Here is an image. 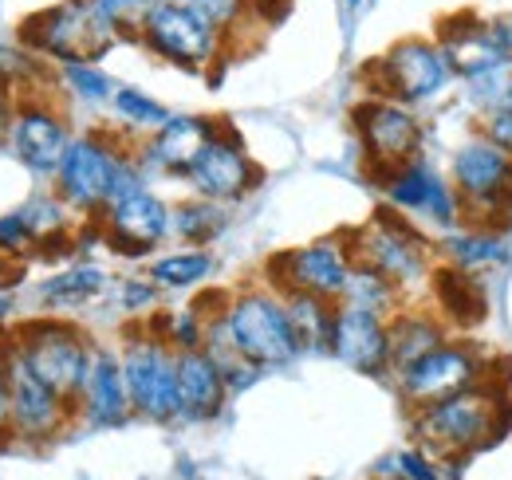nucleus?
<instances>
[{"label":"nucleus","mask_w":512,"mask_h":480,"mask_svg":"<svg viewBox=\"0 0 512 480\" xmlns=\"http://www.w3.org/2000/svg\"><path fill=\"white\" fill-rule=\"evenodd\" d=\"M509 398L493 382H477L469 390H457L449 398H438L430 406L414 410V437L434 453V457H453L465 461L509 429Z\"/></svg>","instance_id":"nucleus-1"},{"label":"nucleus","mask_w":512,"mask_h":480,"mask_svg":"<svg viewBox=\"0 0 512 480\" xmlns=\"http://www.w3.org/2000/svg\"><path fill=\"white\" fill-rule=\"evenodd\" d=\"M103 217H107L103 221V240L119 256H146L150 248H158L170 237V209L146 185H138V189L123 193L119 201H111L103 209Z\"/></svg>","instance_id":"nucleus-16"},{"label":"nucleus","mask_w":512,"mask_h":480,"mask_svg":"<svg viewBox=\"0 0 512 480\" xmlns=\"http://www.w3.org/2000/svg\"><path fill=\"white\" fill-rule=\"evenodd\" d=\"M186 181L193 185L197 197L205 201H217V205H229V201H241L256 181H260V170L249 158L245 142L233 134V130H221L201 146V154L190 162L186 170Z\"/></svg>","instance_id":"nucleus-15"},{"label":"nucleus","mask_w":512,"mask_h":480,"mask_svg":"<svg viewBox=\"0 0 512 480\" xmlns=\"http://www.w3.org/2000/svg\"><path fill=\"white\" fill-rule=\"evenodd\" d=\"M8 122H12V107H8V95L0 87V134H8Z\"/></svg>","instance_id":"nucleus-42"},{"label":"nucleus","mask_w":512,"mask_h":480,"mask_svg":"<svg viewBox=\"0 0 512 480\" xmlns=\"http://www.w3.org/2000/svg\"><path fill=\"white\" fill-rule=\"evenodd\" d=\"M355 272V256L347 240H316L304 248H292L268 264V276L276 280V292H308L320 300L339 303L347 292V280Z\"/></svg>","instance_id":"nucleus-14"},{"label":"nucleus","mask_w":512,"mask_h":480,"mask_svg":"<svg viewBox=\"0 0 512 480\" xmlns=\"http://www.w3.org/2000/svg\"><path fill=\"white\" fill-rule=\"evenodd\" d=\"M213 272V256L205 248H182V252H166L150 264V280L158 288H170V292H186L197 288L205 276Z\"/></svg>","instance_id":"nucleus-30"},{"label":"nucleus","mask_w":512,"mask_h":480,"mask_svg":"<svg viewBox=\"0 0 512 480\" xmlns=\"http://www.w3.org/2000/svg\"><path fill=\"white\" fill-rule=\"evenodd\" d=\"M20 40L40 52V56H52L60 63L71 60H87L99 63L119 40V28H111L99 12H91L83 0H64V4H52V8H40L32 12L24 24H20Z\"/></svg>","instance_id":"nucleus-6"},{"label":"nucleus","mask_w":512,"mask_h":480,"mask_svg":"<svg viewBox=\"0 0 512 480\" xmlns=\"http://www.w3.org/2000/svg\"><path fill=\"white\" fill-rule=\"evenodd\" d=\"M205 323H209L205 315H197L193 307H186V311L162 315L150 335H158V339H162L166 347H174V351H197V347H205Z\"/></svg>","instance_id":"nucleus-34"},{"label":"nucleus","mask_w":512,"mask_h":480,"mask_svg":"<svg viewBox=\"0 0 512 480\" xmlns=\"http://www.w3.org/2000/svg\"><path fill=\"white\" fill-rule=\"evenodd\" d=\"M60 75H64L67 91H71L75 99H83V103H111L115 91H119V83H115L103 67H95V63H87V60L60 63Z\"/></svg>","instance_id":"nucleus-32"},{"label":"nucleus","mask_w":512,"mask_h":480,"mask_svg":"<svg viewBox=\"0 0 512 480\" xmlns=\"http://www.w3.org/2000/svg\"><path fill=\"white\" fill-rule=\"evenodd\" d=\"M8 315H12V300H8V296H0V323H4Z\"/></svg>","instance_id":"nucleus-43"},{"label":"nucleus","mask_w":512,"mask_h":480,"mask_svg":"<svg viewBox=\"0 0 512 480\" xmlns=\"http://www.w3.org/2000/svg\"><path fill=\"white\" fill-rule=\"evenodd\" d=\"M8 386H12V433L28 441H48L67 425L75 402H67L60 390H52L40 374H32L16 351L8 355Z\"/></svg>","instance_id":"nucleus-17"},{"label":"nucleus","mask_w":512,"mask_h":480,"mask_svg":"<svg viewBox=\"0 0 512 480\" xmlns=\"http://www.w3.org/2000/svg\"><path fill=\"white\" fill-rule=\"evenodd\" d=\"M91 12H99L111 28H119V32H138L142 28V20H146V12L158 4V0H83Z\"/></svg>","instance_id":"nucleus-36"},{"label":"nucleus","mask_w":512,"mask_h":480,"mask_svg":"<svg viewBox=\"0 0 512 480\" xmlns=\"http://www.w3.org/2000/svg\"><path fill=\"white\" fill-rule=\"evenodd\" d=\"M0 429H12V386H8V359L0 355Z\"/></svg>","instance_id":"nucleus-41"},{"label":"nucleus","mask_w":512,"mask_h":480,"mask_svg":"<svg viewBox=\"0 0 512 480\" xmlns=\"http://www.w3.org/2000/svg\"><path fill=\"white\" fill-rule=\"evenodd\" d=\"M0 280H4V260H0Z\"/></svg>","instance_id":"nucleus-46"},{"label":"nucleus","mask_w":512,"mask_h":480,"mask_svg":"<svg viewBox=\"0 0 512 480\" xmlns=\"http://www.w3.org/2000/svg\"><path fill=\"white\" fill-rule=\"evenodd\" d=\"M355 130L367 154V166L386 178L390 170L422 158V122L414 115V107L386 99V95H371L355 107Z\"/></svg>","instance_id":"nucleus-12"},{"label":"nucleus","mask_w":512,"mask_h":480,"mask_svg":"<svg viewBox=\"0 0 512 480\" xmlns=\"http://www.w3.org/2000/svg\"><path fill=\"white\" fill-rule=\"evenodd\" d=\"M438 40L453 60L457 79H473L481 71H493L501 63L512 60V44L509 32H505V20H485V16H449L438 28Z\"/></svg>","instance_id":"nucleus-19"},{"label":"nucleus","mask_w":512,"mask_h":480,"mask_svg":"<svg viewBox=\"0 0 512 480\" xmlns=\"http://www.w3.org/2000/svg\"><path fill=\"white\" fill-rule=\"evenodd\" d=\"M20 359L32 374H40L52 390H60L67 402H79V390L87 382V370L95 359V343L67 319H32L16 331Z\"/></svg>","instance_id":"nucleus-8"},{"label":"nucleus","mask_w":512,"mask_h":480,"mask_svg":"<svg viewBox=\"0 0 512 480\" xmlns=\"http://www.w3.org/2000/svg\"><path fill=\"white\" fill-rule=\"evenodd\" d=\"M453 79H457V71H453V60H449V52L442 48L438 36L394 40L383 60H375V67H371L375 95L398 99L406 107L434 103Z\"/></svg>","instance_id":"nucleus-7"},{"label":"nucleus","mask_w":512,"mask_h":480,"mask_svg":"<svg viewBox=\"0 0 512 480\" xmlns=\"http://www.w3.org/2000/svg\"><path fill=\"white\" fill-rule=\"evenodd\" d=\"M107 272L95 268V264H75L67 272H56L40 284V300L44 307H56V311H75V307H87L91 300H99L107 292Z\"/></svg>","instance_id":"nucleus-25"},{"label":"nucleus","mask_w":512,"mask_h":480,"mask_svg":"<svg viewBox=\"0 0 512 480\" xmlns=\"http://www.w3.org/2000/svg\"><path fill=\"white\" fill-rule=\"evenodd\" d=\"M449 181L461 197L465 225L493 229V221L512 213V154L493 146L481 130L453 150Z\"/></svg>","instance_id":"nucleus-5"},{"label":"nucleus","mask_w":512,"mask_h":480,"mask_svg":"<svg viewBox=\"0 0 512 480\" xmlns=\"http://www.w3.org/2000/svg\"><path fill=\"white\" fill-rule=\"evenodd\" d=\"M339 303H347V307H363V311H375V315L394 319V315H398V303H402V292H398L390 280H383L379 272L355 264V272H351V280H347V292H343V300Z\"/></svg>","instance_id":"nucleus-31"},{"label":"nucleus","mask_w":512,"mask_h":480,"mask_svg":"<svg viewBox=\"0 0 512 480\" xmlns=\"http://www.w3.org/2000/svg\"><path fill=\"white\" fill-rule=\"evenodd\" d=\"M138 185H146L138 158L111 134H75L56 170L60 197L79 213H103L111 201H119Z\"/></svg>","instance_id":"nucleus-2"},{"label":"nucleus","mask_w":512,"mask_h":480,"mask_svg":"<svg viewBox=\"0 0 512 480\" xmlns=\"http://www.w3.org/2000/svg\"><path fill=\"white\" fill-rule=\"evenodd\" d=\"M446 469H449L446 457H434L426 445L402 449V453L394 457V477H402V480H453V477H446Z\"/></svg>","instance_id":"nucleus-35"},{"label":"nucleus","mask_w":512,"mask_h":480,"mask_svg":"<svg viewBox=\"0 0 512 480\" xmlns=\"http://www.w3.org/2000/svg\"><path fill=\"white\" fill-rule=\"evenodd\" d=\"M379 181H383V193L394 213H410V217H418V225H434L442 233H453L465 225L461 197H457L453 181L442 178L426 158H414Z\"/></svg>","instance_id":"nucleus-13"},{"label":"nucleus","mask_w":512,"mask_h":480,"mask_svg":"<svg viewBox=\"0 0 512 480\" xmlns=\"http://www.w3.org/2000/svg\"><path fill=\"white\" fill-rule=\"evenodd\" d=\"M221 327L233 343V351L253 366H284L292 362L304 347H300V335L292 327V315H288V303L280 292H241L233 300H225L221 307Z\"/></svg>","instance_id":"nucleus-4"},{"label":"nucleus","mask_w":512,"mask_h":480,"mask_svg":"<svg viewBox=\"0 0 512 480\" xmlns=\"http://www.w3.org/2000/svg\"><path fill=\"white\" fill-rule=\"evenodd\" d=\"M182 4H190L193 12L205 20V24H213L225 40H229V32L249 16V8H253V0H182Z\"/></svg>","instance_id":"nucleus-37"},{"label":"nucleus","mask_w":512,"mask_h":480,"mask_svg":"<svg viewBox=\"0 0 512 480\" xmlns=\"http://www.w3.org/2000/svg\"><path fill=\"white\" fill-rule=\"evenodd\" d=\"M347 248L355 256V264L379 272L398 292H410V288L434 280L438 244L426 237L414 221H406V217H398L390 209L375 213V221H367L359 233H347Z\"/></svg>","instance_id":"nucleus-3"},{"label":"nucleus","mask_w":512,"mask_h":480,"mask_svg":"<svg viewBox=\"0 0 512 480\" xmlns=\"http://www.w3.org/2000/svg\"><path fill=\"white\" fill-rule=\"evenodd\" d=\"M138 40L158 60L186 67V71H205L209 63H217L221 52H225V36L213 24H205L190 4H182V0H158L146 12V20H142Z\"/></svg>","instance_id":"nucleus-9"},{"label":"nucleus","mask_w":512,"mask_h":480,"mask_svg":"<svg viewBox=\"0 0 512 480\" xmlns=\"http://www.w3.org/2000/svg\"><path fill=\"white\" fill-rule=\"evenodd\" d=\"M158 300V284L150 280H123V307L127 311H146L150 303Z\"/></svg>","instance_id":"nucleus-40"},{"label":"nucleus","mask_w":512,"mask_h":480,"mask_svg":"<svg viewBox=\"0 0 512 480\" xmlns=\"http://www.w3.org/2000/svg\"><path fill=\"white\" fill-rule=\"evenodd\" d=\"M347 4H363V0H347Z\"/></svg>","instance_id":"nucleus-47"},{"label":"nucleus","mask_w":512,"mask_h":480,"mask_svg":"<svg viewBox=\"0 0 512 480\" xmlns=\"http://www.w3.org/2000/svg\"><path fill=\"white\" fill-rule=\"evenodd\" d=\"M229 394L225 370L205 347L197 351H178V398H182V418L209 421L221 414Z\"/></svg>","instance_id":"nucleus-23"},{"label":"nucleus","mask_w":512,"mask_h":480,"mask_svg":"<svg viewBox=\"0 0 512 480\" xmlns=\"http://www.w3.org/2000/svg\"><path fill=\"white\" fill-rule=\"evenodd\" d=\"M505 32H509V44H512V16L505 20Z\"/></svg>","instance_id":"nucleus-44"},{"label":"nucleus","mask_w":512,"mask_h":480,"mask_svg":"<svg viewBox=\"0 0 512 480\" xmlns=\"http://www.w3.org/2000/svg\"><path fill=\"white\" fill-rule=\"evenodd\" d=\"M327 351L359 374L383 378V374H390V319L375 315V311H363V307L339 303Z\"/></svg>","instance_id":"nucleus-18"},{"label":"nucleus","mask_w":512,"mask_h":480,"mask_svg":"<svg viewBox=\"0 0 512 480\" xmlns=\"http://www.w3.org/2000/svg\"><path fill=\"white\" fill-rule=\"evenodd\" d=\"M8 138H12L16 158L28 170H36V174H56L60 162H64L67 142H71L64 115L52 111L48 103H20V107H12Z\"/></svg>","instance_id":"nucleus-20"},{"label":"nucleus","mask_w":512,"mask_h":480,"mask_svg":"<svg viewBox=\"0 0 512 480\" xmlns=\"http://www.w3.org/2000/svg\"><path fill=\"white\" fill-rule=\"evenodd\" d=\"M284 303H288L292 327H296V335H300V347H304V351H327V343H331V323H335V307H339V303L308 296V292H288Z\"/></svg>","instance_id":"nucleus-27"},{"label":"nucleus","mask_w":512,"mask_h":480,"mask_svg":"<svg viewBox=\"0 0 512 480\" xmlns=\"http://www.w3.org/2000/svg\"><path fill=\"white\" fill-rule=\"evenodd\" d=\"M213 134H217V122L197 119V115H170L134 150V158H138L142 174H150V170H158V174H186L190 162L201 154V146Z\"/></svg>","instance_id":"nucleus-21"},{"label":"nucleus","mask_w":512,"mask_h":480,"mask_svg":"<svg viewBox=\"0 0 512 480\" xmlns=\"http://www.w3.org/2000/svg\"><path fill=\"white\" fill-rule=\"evenodd\" d=\"M111 107H115V115L127 122V126L146 130V134H154L162 122L170 119V111L158 99H150L146 91H138V87H119L115 99H111Z\"/></svg>","instance_id":"nucleus-33"},{"label":"nucleus","mask_w":512,"mask_h":480,"mask_svg":"<svg viewBox=\"0 0 512 480\" xmlns=\"http://www.w3.org/2000/svg\"><path fill=\"white\" fill-rule=\"evenodd\" d=\"M493 362L485 351H477L465 339H446L442 347H434L430 355H422L418 362H410L406 370H398V394L410 410L430 406L438 398H449L457 390H469L477 382H493L489 378Z\"/></svg>","instance_id":"nucleus-10"},{"label":"nucleus","mask_w":512,"mask_h":480,"mask_svg":"<svg viewBox=\"0 0 512 480\" xmlns=\"http://www.w3.org/2000/svg\"><path fill=\"white\" fill-rule=\"evenodd\" d=\"M225 229V213L217 201H205V197H193L170 209V233L178 240H186L190 248H205L209 240Z\"/></svg>","instance_id":"nucleus-29"},{"label":"nucleus","mask_w":512,"mask_h":480,"mask_svg":"<svg viewBox=\"0 0 512 480\" xmlns=\"http://www.w3.org/2000/svg\"><path fill=\"white\" fill-rule=\"evenodd\" d=\"M32 244H36V237H32L28 221L20 217V209L8 213V217H0V256H20Z\"/></svg>","instance_id":"nucleus-38"},{"label":"nucleus","mask_w":512,"mask_h":480,"mask_svg":"<svg viewBox=\"0 0 512 480\" xmlns=\"http://www.w3.org/2000/svg\"><path fill=\"white\" fill-rule=\"evenodd\" d=\"M434 296H438V315L461 319V323H477L485 315V292L473 280V272L461 268H438L434 272Z\"/></svg>","instance_id":"nucleus-26"},{"label":"nucleus","mask_w":512,"mask_h":480,"mask_svg":"<svg viewBox=\"0 0 512 480\" xmlns=\"http://www.w3.org/2000/svg\"><path fill=\"white\" fill-rule=\"evenodd\" d=\"M123 374H127L130 406L150 421L182 418L178 398V351L166 347L158 335H138L123 347Z\"/></svg>","instance_id":"nucleus-11"},{"label":"nucleus","mask_w":512,"mask_h":480,"mask_svg":"<svg viewBox=\"0 0 512 480\" xmlns=\"http://www.w3.org/2000/svg\"><path fill=\"white\" fill-rule=\"evenodd\" d=\"M446 339L449 331L442 315H430V311H398L390 319V374L406 370L410 362L430 355Z\"/></svg>","instance_id":"nucleus-24"},{"label":"nucleus","mask_w":512,"mask_h":480,"mask_svg":"<svg viewBox=\"0 0 512 480\" xmlns=\"http://www.w3.org/2000/svg\"><path fill=\"white\" fill-rule=\"evenodd\" d=\"M481 134H485L493 146H501L505 154H512V103L509 107L489 111V115H481Z\"/></svg>","instance_id":"nucleus-39"},{"label":"nucleus","mask_w":512,"mask_h":480,"mask_svg":"<svg viewBox=\"0 0 512 480\" xmlns=\"http://www.w3.org/2000/svg\"><path fill=\"white\" fill-rule=\"evenodd\" d=\"M449 268H461V272H477V268H489L493 260H501V240L493 237V229H481V225H461L453 229L442 244Z\"/></svg>","instance_id":"nucleus-28"},{"label":"nucleus","mask_w":512,"mask_h":480,"mask_svg":"<svg viewBox=\"0 0 512 480\" xmlns=\"http://www.w3.org/2000/svg\"><path fill=\"white\" fill-rule=\"evenodd\" d=\"M379 480H402V477H394V473H386V477H379Z\"/></svg>","instance_id":"nucleus-45"},{"label":"nucleus","mask_w":512,"mask_h":480,"mask_svg":"<svg viewBox=\"0 0 512 480\" xmlns=\"http://www.w3.org/2000/svg\"><path fill=\"white\" fill-rule=\"evenodd\" d=\"M79 414L91 425H123L134 414L127 390V374H123V359L115 351L95 347V359L87 370V382L79 390Z\"/></svg>","instance_id":"nucleus-22"}]
</instances>
